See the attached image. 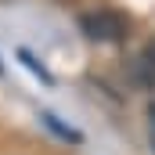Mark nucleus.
Here are the masks:
<instances>
[{"instance_id":"1","label":"nucleus","mask_w":155,"mask_h":155,"mask_svg":"<svg viewBox=\"0 0 155 155\" xmlns=\"http://www.w3.org/2000/svg\"><path fill=\"white\" fill-rule=\"evenodd\" d=\"M79 29L87 33V40H97V43H119L130 33V22L116 15V11H90L79 18Z\"/></svg>"},{"instance_id":"2","label":"nucleus","mask_w":155,"mask_h":155,"mask_svg":"<svg viewBox=\"0 0 155 155\" xmlns=\"http://www.w3.org/2000/svg\"><path fill=\"white\" fill-rule=\"evenodd\" d=\"M137 83L141 87H155V43L137 58Z\"/></svg>"},{"instance_id":"3","label":"nucleus","mask_w":155,"mask_h":155,"mask_svg":"<svg viewBox=\"0 0 155 155\" xmlns=\"http://www.w3.org/2000/svg\"><path fill=\"white\" fill-rule=\"evenodd\" d=\"M148 119H152V144H155V105L148 108Z\"/></svg>"}]
</instances>
